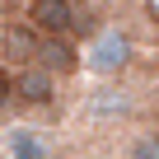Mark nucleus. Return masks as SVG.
<instances>
[{"mask_svg":"<svg viewBox=\"0 0 159 159\" xmlns=\"http://www.w3.org/2000/svg\"><path fill=\"white\" fill-rule=\"evenodd\" d=\"M33 52H38V33L28 24H5L0 28V66H10V70L33 66Z\"/></svg>","mask_w":159,"mask_h":159,"instance_id":"6","label":"nucleus"},{"mask_svg":"<svg viewBox=\"0 0 159 159\" xmlns=\"http://www.w3.org/2000/svg\"><path fill=\"white\" fill-rule=\"evenodd\" d=\"M0 159H56V145L42 126L33 122H14L5 126V136H0Z\"/></svg>","mask_w":159,"mask_h":159,"instance_id":"5","label":"nucleus"},{"mask_svg":"<svg viewBox=\"0 0 159 159\" xmlns=\"http://www.w3.org/2000/svg\"><path fill=\"white\" fill-rule=\"evenodd\" d=\"M0 108H10V66H0Z\"/></svg>","mask_w":159,"mask_h":159,"instance_id":"8","label":"nucleus"},{"mask_svg":"<svg viewBox=\"0 0 159 159\" xmlns=\"http://www.w3.org/2000/svg\"><path fill=\"white\" fill-rule=\"evenodd\" d=\"M56 84L61 80H52L42 66H19L10 70V103L24 112H47L56 108Z\"/></svg>","mask_w":159,"mask_h":159,"instance_id":"3","label":"nucleus"},{"mask_svg":"<svg viewBox=\"0 0 159 159\" xmlns=\"http://www.w3.org/2000/svg\"><path fill=\"white\" fill-rule=\"evenodd\" d=\"M80 66L98 80H122L136 66V38L126 24H98L89 28L84 47H80Z\"/></svg>","mask_w":159,"mask_h":159,"instance_id":"1","label":"nucleus"},{"mask_svg":"<svg viewBox=\"0 0 159 159\" xmlns=\"http://www.w3.org/2000/svg\"><path fill=\"white\" fill-rule=\"evenodd\" d=\"M126 159H159V136L154 131H140L136 140H131V154Z\"/></svg>","mask_w":159,"mask_h":159,"instance_id":"7","label":"nucleus"},{"mask_svg":"<svg viewBox=\"0 0 159 159\" xmlns=\"http://www.w3.org/2000/svg\"><path fill=\"white\" fill-rule=\"evenodd\" d=\"M33 66H42L52 80H70V75H80V42L66 33H38Z\"/></svg>","mask_w":159,"mask_h":159,"instance_id":"4","label":"nucleus"},{"mask_svg":"<svg viewBox=\"0 0 159 159\" xmlns=\"http://www.w3.org/2000/svg\"><path fill=\"white\" fill-rule=\"evenodd\" d=\"M24 14H28V28L33 33H66V38L89 33V24H84V0H28Z\"/></svg>","mask_w":159,"mask_h":159,"instance_id":"2","label":"nucleus"},{"mask_svg":"<svg viewBox=\"0 0 159 159\" xmlns=\"http://www.w3.org/2000/svg\"><path fill=\"white\" fill-rule=\"evenodd\" d=\"M24 5H28V0H24Z\"/></svg>","mask_w":159,"mask_h":159,"instance_id":"9","label":"nucleus"}]
</instances>
